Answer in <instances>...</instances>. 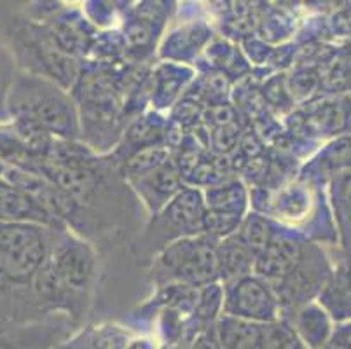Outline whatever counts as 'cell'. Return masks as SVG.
Segmentation results:
<instances>
[{"label":"cell","mask_w":351,"mask_h":349,"mask_svg":"<svg viewBox=\"0 0 351 349\" xmlns=\"http://www.w3.org/2000/svg\"><path fill=\"white\" fill-rule=\"evenodd\" d=\"M14 119L39 124L53 136L73 140L79 136L77 112L70 96L56 82L34 73H18L5 100Z\"/></svg>","instance_id":"cell-1"},{"label":"cell","mask_w":351,"mask_h":349,"mask_svg":"<svg viewBox=\"0 0 351 349\" xmlns=\"http://www.w3.org/2000/svg\"><path fill=\"white\" fill-rule=\"evenodd\" d=\"M4 166H2V163H0V175H2V173H4Z\"/></svg>","instance_id":"cell-22"},{"label":"cell","mask_w":351,"mask_h":349,"mask_svg":"<svg viewBox=\"0 0 351 349\" xmlns=\"http://www.w3.org/2000/svg\"><path fill=\"white\" fill-rule=\"evenodd\" d=\"M239 245L250 250L252 254L257 257L273 239V230H271L269 222L261 215H250L239 224V229L236 234H232Z\"/></svg>","instance_id":"cell-16"},{"label":"cell","mask_w":351,"mask_h":349,"mask_svg":"<svg viewBox=\"0 0 351 349\" xmlns=\"http://www.w3.org/2000/svg\"><path fill=\"white\" fill-rule=\"evenodd\" d=\"M254 264L255 255L231 236L217 245V278L224 280L226 285L250 276Z\"/></svg>","instance_id":"cell-14"},{"label":"cell","mask_w":351,"mask_h":349,"mask_svg":"<svg viewBox=\"0 0 351 349\" xmlns=\"http://www.w3.org/2000/svg\"><path fill=\"white\" fill-rule=\"evenodd\" d=\"M302 250L304 248L295 239L273 236L269 245L255 257L254 271L264 280L282 283L287 274L301 261Z\"/></svg>","instance_id":"cell-11"},{"label":"cell","mask_w":351,"mask_h":349,"mask_svg":"<svg viewBox=\"0 0 351 349\" xmlns=\"http://www.w3.org/2000/svg\"><path fill=\"white\" fill-rule=\"evenodd\" d=\"M205 201L193 189L180 191L170 203L152 219L145 234L140 238V254H159L171 243L194 238L205 230Z\"/></svg>","instance_id":"cell-5"},{"label":"cell","mask_w":351,"mask_h":349,"mask_svg":"<svg viewBox=\"0 0 351 349\" xmlns=\"http://www.w3.org/2000/svg\"><path fill=\"white\" fill-rule=\"evenodd\" d=\"M11 40L12 56L28 70V73L46 77L58 86H70L77 75V67L70 54L56 44L53 34L30 21L11 19L5 27Z\"/></svg>","instance_id":"cell-3"},{"label":"cell","mask_w":351,"mask_h":349,"mask_svg":"<svg viewBox=\"0 0 351 349\" xmlns=\"http://www.w3.org/2000/svg\"><path fill=\"white\" fill-rule=\"evenodd\" d=\"M241 224V215L232 213H220V211H208L205 213V230L212 238L232 236Z\"/></svg>","instance_id":"cell-19"},{"label":"cell","mask_w":351,"mask_h":349,"mask_svg":"<svg viewBox=\"0 0 351 349\" xmlns=\"http://www.w3.org/2000/svg\"><path fill=\"white\" fill-rule=\"evenodd\" d=\"M0 224H34L53 230L63 227L30 194L11 184L4 175H0Z\"/></svg>","instance_id":"cell-9"},{"label":"cell","mask_w":351,"mask_h":349,"mask_svg":"<svg viewBox=\"0 0 351 349\" xmlns=\"http://www.w3.org/2000/svg\"><path fill=\"white\" fill-rule=\"evenodd\" d=\"M322 349H351V325L332 332V337Z\"/></svg>","instance_id":"cell-21"},{"label":"cell","mask_w":351,"mask_h":349,"mask_svg":"<svg viewBox=\"0 0 351 349\" xmlns=\"http://www.w3.org/2000/svg\"><path fill=\"white\" fill-rule=\"evenodd\" d=\"M224 315L247 322L266 323L276 322L280 304L267 283L252 276H245L228 283L224 288Z\"/></svg>","instance_id":"cell-7"},{"label":"cell","mask_w":351,"mask_h":349,"mask_svg":"<svg viewBox=\"0 0 351 349\" xmlns=\"http://www.w3.org/2000/svg\"><path fill=\"white\" fill-rule=\"evenodd\" d=\"M247 204V194L243 185L238 182L226 184L222 187H213L206 192V206L208 211H220V213H232L241 215Z\"/></svg>","instance_id":"cell-17"},{"label":"cell","mask_w":351,"mask_h":349,"mask_svg":"<svg viewBox=\"0 0 351 349\" xmlns=\"http://www.w3.org/2000/svg\"><path fill=\"white\" fill-rule=\"evenodd\" d=\"M224 304V290L217 283H208L196 293L194 313L203 323H210L217 318L220 307Z\"/></svg>","instance_id":"cell-18"},{"label":"cell","mask_w":351,"mask_h":349,"mask_svg":"<svg viewBox=\"0 0 351 349\" xmlns=\"http://www.w3.org/2000/svg\"><path fill=\"white\" fill-rule=\"evenodd\" d=\"M293 330L308 349H322L332 337V325L327 313L317 304H306L295 315Z\"/></svg>","instance_id":"cell-13"},{"label":"cell","mask_w":351,"mask_h":349,"mask_svg":"<svg viewBox=\"0 0 351 349\" xmlns=\"http://www.w3.org/2000/svg\"><path fill=\"white\" fill-rule=\"evenodd\" d=\"M30 288L35 299L39 300L43 306L53 307V309H63L69 315H81L86 306H88V297L79 296V293L72 292L66 287L65 281L56 273L51 258L40 267L39 273L35 274Z\"/></svg>","instance_id":"cell-10"},{"label":"cell","mask_w":351,"mask_h":349,"mask_svg":"<svg viewBox=\"0 0 351 349\" xmlns=\"http://www.w3.org/2000/svg\"><path fill=\"white\" fill-rule=\"evenodd\" d=\"M51 234L34 224H0V285L30 287L51 257Z\"/></svg>","instance_id":"cell-2"},{"label":"cell","mask_w":351,"mask_h":349,"mask_svg":"<svg viewBox=\"0 0 351 349\" xmlns=\"http://www.w3.org/2000/svg\"><path fill=\"white\" fill-rule=\"evenodd\" d=\"M263 326L261 323L224 315L217 323L215 337L220 349H258Z\"/></svg>","instance_id":"cell-15"},{"label":"cell","mask_w":351,"mask_h":349,"mask_svg":"<svg viewBox=\"0 0 351 349\" xmlns=\"http://www.w3.org/2000/svg\"><path fill=\"white\" fill-rule=\"evenodd\" d=\"M16 75H18V72H16L14 56L4 44H0V110L8 108L5 100H8V93L14 82Z\"/></svg>","instance_id":"cell-20"},{"label":"cell","mask_w":351,"mask_h":349,"mask_svg":"<svg viewBox=\"0 0 351 349\" xmlns=\"http://www.w3.org/2000/svg\"><path fill=\"white\" fill-rule=\"evenodd\" d=\"M328 278L327 262L317 248H304L298 265L280 283L278 304L290 307H302L309 302Z\"/></svg>","instance_id":"cell-8"},{"label":"cell","mask_w":351,"mask_h":349,"mask_svg":"<svg viewBox=\"0 0 351 349\" xmlns=\"http://www.w3.org/2000/svg\"><path fill=\"white\" fill-rule=\"evenodd\" d=\"M217 278V245L212 236L184 238L161 250L152 261V280L159 285L186 287L213 283Z\"/></svg>","instance_id":"cell-4"},{"label":"cell","mask_w":351,"mask_h":349,"mask_svg":"<svg viewBox=\"0 0 351 349\" xmlns=\"http://www.w3.org/2000/svg\"><path fill=\"white\" fill-rule=\"evenodd\" d=\"M132 182L138 187L147 204L156 208H165L178 194V173L166 161L142 173Z\"/></svg>","instance_id":"cell-12"},{"label":"cell","mask_w":351,"mask_h":349,"mask_svg":"<svg viewBox=\"0 0 351 349\" xmlns=\"http://www.w3.org/2000/svg\"><path fill=\"white\" fill-rule=\"evenodd\" d=\"M51 262L72 292L88 297L98 276V262L95 250L84 239L63 234L51 250Z\"/></svg>","instance_id":"cell-6"}]
</instances>
